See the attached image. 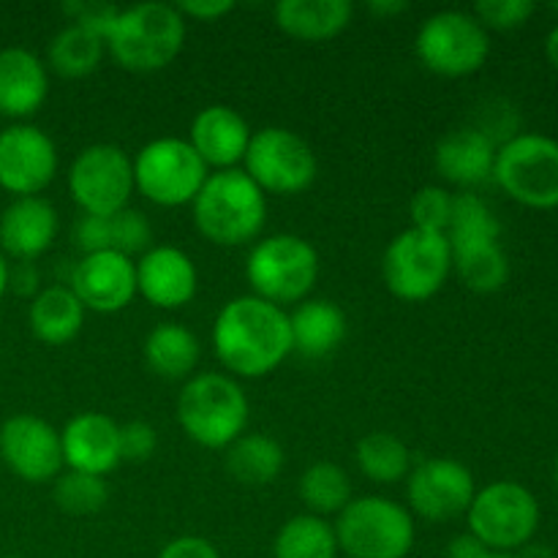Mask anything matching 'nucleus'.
Here are the masks:
<instances>
[{"label": "nucleus", "instance_id": "3c124183", "mask_svg": "<svg viewBox=\"0 0 558 558\" xmlns=\"http://www.w3.org/2000/svg\"><path fill=\"white\" fill-rule=\"evenodd\" d=\"M483 558H518L515 554H499V550H488Z\"/></svg>", "mask_w": 558, "mask_h": 558}, {"label": "nucleus", "instance_id": "f704fd0d", "mask_svg": "<svg viewBox=\"0 0 558 558\" xmlns=\"http://www.w3.org/2000/svg\"><path fill=\"white\" fill-rule=\"evenodd\" d=\"M54 505L69 515H93L109 499V488L104 477L85 472H63L54 480Z\"/></svg>", "mask_w": 558, "mask_h": 558}, {"label": "nucleus", "instance_id": "c756f323", "mask_svg": "<svg viewBox=\"0 0 558 558\" xmlns=\"http://www.w3.org/2000/svg\"><path fill=\"white\" fill-rule=\"evenodd\" d=\"M272 558H338L336 529L319 515H294L278 529Z\"/></svg>", "mask_w": 558, "mask_h": 558}, {"label": "nucleus", "instance_id": "de8ad7c7", "mask_svg": "<svg viewBox=\"0 0 558 558\" xmlns=\"http://www.w3.org/2000/svg\"><path fill=\"white\" fill-rule=\"evenodd\" d=\"M518 558H558L554 550L548 548V545H534V543H529V545H523L521 550H518L515 554Z\"/></svg>", "mask_w": 558, "mask_h": 558}, {"label": "nucleus", "instance_id": "dca6fc26", "mask_svg": "<svg viewBox=\"0 0 558 558\" xmlns=\"http://www.w3.org/2000/svg\"><path fill=\"white\" fill-rule=\"evenodd\" d=\"M0 458L25 483H54L60 477L63 450L60 434L36 414H14L0 425Z\"/></svg>", "mask_w": 558, "mask_h": 558}, {"label": "nucleus", "instance_id": "5fc2aeb1", "mask_svg": "<svg viewBox=\"0 0 558 558\" xmlns=\"http://www.w3.org/2000/svg\"><path fill=\"white\" fill-rule=\"evenodd\" d=\"M5 558H25V556H5Z\"/></svg>", "mask_w": 558, "mask_h": 558}, {"label": "nucleus", "instance_id": "49530a36", "mask_svg": "<svg viewBox=\"0 0 558 558\" xmlns=\"http://www.w3.org/2000/svg\"><path fill=\"white\" fill-rule=\"evenodd\" d=\"M368 9L379 16H396L403 14L409 9V3L407 0H374V3H368Z\"/></svg>", "mask_w": 558, "mask_h": 558}, {"label": "nucleus", "instance_id": "6e6552de", "mask_svg": "<svg viewBox=\"0 0 558 558\" xmlns=\"http://www.w3.org/2000/svg\"><path fill=\"white\" fill-rule=\"evenodd\" d=\"M134 189L158 207H183L196 199L210 169L180 136H158L147 142L134 161Z\"/></svg>", "mask_w": 558, "mask_h": 558}, {"label": "nucleus", "instance_id": "a19ab883", "mask_svg": "<svg viewBox=\"0 0 558 558\" xmlns=\"http://www.w3.org/2000/svg\"><path fill=\"white\" fill-rule=\"evenodd\" d=\"M74 240L85 254H98V251H112V232H109V218L85 216L74 223Z\"/></svg>", "mask_w": 558, "mask_h": 558}, {"label": "nucleus", "instance_id": "473e14b6", "mask_svg": "<svg viewBox=\"0 0 558 558\" xmlns=\"http://www.w3.org/2000/svg\"><path fill=\"white\" fill-rule=\"evenodd\" d=\"M452 267L458 278L480 294L499 292L510 278V262L501 243H480L452 251Z\"/></svg>", "mask_w": 558, "mask_h": 558}, {"label": "nucleus", "instance_id": "f257e3e1", "mask_svg": "<svg viewBox=\"0 0 558 558\" xmlns=\"http://www.w3.org/2000/svg\"><path fill=\"white\" fill-rule=\"evenodd\" d=\"M213 349L234 376L259 379L272 374L292 354L289 314L256 294L229 300L213 325Z\"/></svg>", "mask_w": 558, "mask_h": 558}, {"label": "nucleus", "instance_id": "9b49d317", "mask_svg": "<svg viewBox=\"0 0 558 558\" xmlns=\"http://www.w3.org/2000/svg\"><path fill=\"white\" fill-rule=\"evenodd\" d=\"M420 63L439 76H469L485 65L490 36L469 11H439L420 25L414 38Z\"/></svg>", "mask_w": 558, "mask_h": 558}, {"label": "nucleus", "instance_id": "bb28decb", "mask_svg": "<svg viewBox=\"0 0 558 558\" xmlns=\"http://www.w3.org/2000/svg\"><path fill=\"white\" fill-rule=\"evenodd\" d=\"M145 363L161 379H189L199 363V341L189 327L161 322L145 338Z\"/></svg>", "mask_w": 558, "mask_h": 558}, {"label": "nucleus", "instance_id": "aec40b11", "mask_svg": "<svg viewBox=\"0 0 558 558\" xmlns=\"http://www.w3.org/2000/svg\"><path fill=\"white\" fill-rule=\"evenodd\" d=\"M251 129L238 109L227 104H210L191 123L189 142L207 169H238L251 145Z\"/></svg>", "mask_w": 558, "mask_h": 558}, {"label": "nucleus", "instance_id": "412c9836", "mask_svg": "<svg viewBox=\"0 0 558 558\" xmlns=\"http://www.w3.org/2000/svg\"><path fill=\"white\" fill-rule=\"evenodd\" d=\"M58 238V210L44 196H20L0 213V254L33 262Z\"/></svg>", "mask_w": 558, "mask_h": 558}, {"label": "nucleus", "instance_id": "e433bc0d", "mask_svg": "<svg viewBox=\"0 0 558 558\" xmlns=\"http://www.w3.org/2000/svg\"><path fill=\"white\" fill-rule=\"evenodd\" d=\"M109 232H112V251L123 256H142L153 248V227L145 213L125 207V210L109 216Z\"/></svg>", "mask_w": 558, "mask_h": 558}, {"label": "nucleus", "instance_id": "9d476101", "mask_svg": "<svg viewBox=\"0 0 558 558\" xmlns=\"http://www.w3.org/2000/svg\"><path fill=\"white\" fill-rule=\"evenodd\" d=\"M494 180L521 205L554 210L558 207V142L545 134H515L496 150Z\"/></svg>", "mask_w": 558, "mask_h": 558}, {"label": "nucleus", "instance_id": "2eb2a0df", "mask_svg": "<svg viewBox=\"0 0 558 558\" xmlns=\"http://www.w3.org/2000/svg\"><path fill=\"white\" fill-rule=\"evenodd\" d=\"M474 494H477L474 474L452 458H430L409 472V510L430 523L463 515L472 505Z\"/></svg>", "mask_w": 558, "mask_h": 558}, {"label": "nucleus", "instance_id": "b1692460", "mask_svg": "<svg viewBox=\"0 0 558 558\" xmlns=\"http://www.w3.org/2000/svg\"><path fill=\"white\" fill-rule=\"evenodd\" d=\"M292 330V352L303 357H327L347 338V316L332 300H303L289 314Z\"/></svg>", "mask_w": 558, "mask_h": 558}, {"label": "nucleus", "instance_id": "c03bdc74", "mask_svg": "<svg viewBox=\"0 0 558 558\" xmlns=\"http://www.w3.org/2000/svg\"><path fill=\"white\" fill-rule=\"evenodd\" d=\"M9 287H14L20 294H38V270L33 262H20L16 270H9Z\"/></svg>", "mask_w": 558, "mask_h": 558}, {"label": "nucleus", "instance_id": "ddd939ff", "mask_svg": "<svg viewBox=\"0 0 558 558\" xmlns=\"http://www.w3.org/2000/svg\"><path fill=\"white\" fill-rule=\"evenodd\" d=\"M243 172L259 185L265 194H300L311 189L319 174V161L305 140L281 125H267L251 136L243 158Z\"/></svg>", "mask_w": 558, "mask_h": 558}, {"label": "nucleus", "instance_id": "f3484780", "mask_svg": "<svg viewBox=\"0 0 558 558\" xmlns=\"http://www.w3.org/2000/svg\"><path fill=\"white\" fill-rule=\"evenodd\" d=\"M69 289L85 311L118 314L136 298V262L118 251L85 254L71 270Z\"/></svg>", "mask_w": 558, "mask_h": 558}, {"label": "nucleus", "instance_id": "20e7f679", "mask_svg": "<svg viewBox=\"0 0 558 558\" xmlns=\"http://www.w3.org/2000/svg\"><path fill=\"white\" fill-rule=\"evenodd\" d=\"M178 423L191 441L207 450H227L245 434L248 398L227 374H196L178 396Z\"/></svg>", "mask_w": 558, "mask_h": 558}, {"label": "nucleus", "instance_id": "7ed1b4c3", "mask_svg": "<svg viewBox=\"0 0 558 558\" xmlns=\"http://www.w3.org/2000/svg\"><path fill=\"white\" fill-rule=\"evenodd\" d=\"M185 41V16L178 5L136 3L120 9L118 22L107 36V52L114 63L134 74H153L172 63Z\"/></svg>", "mask_w": 558, "mask_h": 558}, {"label": "nucleus", "instance_id": "8fccbe9b", "mask_svg": "<svg viewBox=\"0 0 558 558\" xmlns=\"http://www.w3.org/2000/svg\"><path fill=\"white\" fill-rule=\"evenodd\" d=\"M9 262H5V256L0 254V300H3V294L9 292Z\"/></svg>", "mask_w": 558, "mask_h": 558}, {"label": "nucleus", "instance_id": "58836bf2", "mask_svg": "<svg viewBox=\"0 0 558 558\" xmlns=\"http://www.w3.org/2000/svg\"><path fill=\"white\" fill-rule=\"evenodd\" d=\"M534 9L537 5L532 0H480L472 14L477 16L485 31L488 27H496V31H515V27H521L534 14Z\"/></svg>", "mask_w": 558, "mask_h": 558}, {"label": "nucleus", "instance_id": "a211bd4d", "mask_svg": "<svg viewBox=\"0 0 558 558\" xmlns=\"http://www.w3.org/2000/svg\"><path fill=\"white\" fill-rule=\"evenodd\" d=\"M199 272L194 259L174 245H153L136 259V294L163 311L183 308L194 300Z\"/></svg>", "mask_w": 558, "mask_h": 558}, {"label": "nucleus", "instance_id": "393cba45", "mask_svg": "<svg viewBox=\"0 0 558 558\" xmlns=\"http://www.w3.org/2000/svg\"><path fill=\"white\" fill-rule=\"evenodd\" d=\"M272 14L287 36L298 41H327L347 31L354 5L349 0H281Z\"/></svg>", "mask_w": 558, "mask_h": 558}, {"label": "nucleus", "instance_id": "7c9ffc66", "mask_svg": "<svg viewBox=\"0 0 558 558\" xmlns=\"http://www.w3.org/2000/svg\"><path fill=\"white\" fill-rule=\"evenodd\" d=\"M104 52H107L104 38L69 25L49 41L47 60L54 74L65 76V80H82L101 65Z\"/></svg>", "mask_w": 558, "mask_h": 558}, {"label": "nucleus", "instance_id": "a18cd8bd", "mask_svg": "<svg viewBox=\"0 0 558 558\" xmlns=\"http://www.w3.org/2000/svg\"><path fill=\"white\" fill-rule=\"evenodd\" d=\"M485 554H488V548L469 532L447 545V558H483Z\"/></svg>", "mask_w": 558, "mask_h": 558}, {"label": "nucleus", "instance_id": "2f4dec72", "mask_svg": "<svg viewBox=\"0 0 558 558\" xmlns=\"http://www.w3.org/2000/svg\"><path fill=\"white\" fill-rule=\"evenodd\" d=\"M445 234L450 240L452 251L480 243H499L501 223L483 196L466 191V194H458L456 202H452L450 227H447Z\"/></svg>", "mask_w": 558, "mask_h": 558}, {"label": "nucleus", "instance_id": "f03ea898", "mask_svg": "<svg viewBox=\"0 0 558 558\" xmlns=\"http://www.w3.org/2000/svg\"><path fill=\"white\" fill-rule=\"evenodd\" d=\"M191 210L202 238L213 245L234 248L259 238L265 229L267 199L265 191L243 169H223L205 180L191 202Z\"/></svg>", "mask_w": 558, "mask_h": 558}, {"label": "nucleus", "instance_id": "1a4fd4ad", "mask_svg": "<svg viewBox=\"0 0 558 558\" xmlns=\"http://www.w3.org/2000/svg\"><path fill=\"white\" fill-rule=\"evenodd\" d=\"M466 521L469 534H474L488 550L518 554L537 532L539 505L521 483L499 480L474 494Z\"/></svg>", "mask_w": 558, "mask_h": 558}, {"label": "nucleus", "instance_id": "0eeeda50", "mask_svg": "<svg viewBox=\"0 0 558 558\" xmlns=\"http://www.w3.org/2000/svg\"><path fill=\"white\" fill-rule=\"evenodd\" d=\"M452 272V248L447 234L403 229L381 256L385 287L407 303L430 300Z\"/></svg>", "mask_w": 558, "mask_h": 558}, {"label": "nucleus", "instance_id": "4be33fe9", "mask_svg": "<svg viewBox=\"0 0 558 558\" xmlns=\"http://www.w3.org/2000/svg\"><path fill=\"white\" fill-rule=\"evenodd\" d=\"M496 145L488 134L477 129V125H466V129L450 131L441 136L436 145L434 163L436 172L452 185H483L494 180V163H496Z\"/></svg>", "mask_w": 558, "mask_h": 558}, {"label": "nucleus", "instance_id": "4468645a", "mask_svg": "<svg viewBox=\"0 0 558 558\" xmlns=\"http://www.w3.org/2000/svg\"><path fill=\"white\" fill-rule=\"evenodd\" d=\"M58 174V147L52 136L31 123L0 131V189L20 196H38Z\"/></svg>", "mask_w": 558, "mask_h": 558}, {"label": "nucleus", "instance_id": "423d86ee", "mask_svg": "<svg viewBox=\"0 0 558 558\" xmlns=\"http://www.w3.org/2000/svg\"><path fill=\"white\" fill-rule=\"evenodd\" d=\"M332 529L338 554L349 558H407L414 545V515L385 496L352 499Z\"/></svg>", "mask_w": 558, "mask_h": 558}, {"label": "nucleus", "instance_id": "f8f14e48", "mask_svg": "<svg viewBox=\"0 0 558 558\" xmlns=\"http://www.w3.org/2000/svg\"><path fill=\"white\" fill-rule=\"evenodd\" d=\"M69 194L85 216H114L134 194V163L109 142L85 147L69 167Z\"/></svg>", "mask_w": 558, "mask_h": 558}, {"label": "nucleus", "instance_id": "603ef678", "mask_svg": "<svg viewBox=\"0 0 558 558\" xmlns=\"http://www.w3.org/2000/svg\"><path fill=\"white\" fill-rule=\"evenodd\" d=\"M550 11H554V14H558V3H550Z\"/></svg>", "mask_w": 558, "mask_h": 558}, {"label": "nucleus", "instance_id": "ea45409f", "mask_svg": "<svg viewBox=\"0 0 558 558\" xmlns=\"http://www.w3.org/2000/svg\"><path fill=\"white\" fill-rule=\"evenodd\" d=\"M158 447V434L150 423H134L120 425V461L129 463H142L147 458H153Z\"/></svg>", "mask_w": 558, "mask_h": 558}, {"label": "nucleus", "instance_id": "4c0bfd02", "mask_svg": "<svg viewBox=\"0 0 558 558\" xmlns=\"http://www.w3.org/2000/svg\"><path fill=\"white\" fill-rule=\"evenodd\" d=\"M60 11L69 16L71 25L82 27V31L104 38V41H107L120 16V5L104 3V0H71V3L60 5Z\"/></svg>", "mask_w": 558, "mask_h": 558}, {"label": "nucleus", "instance_id": "5701e85b", "mask_svg": "<svg viewBox=\"0 0 558 558\" xmlns=\"http://www.w3.org/2000/svg\"><path fill=\"white\" fill-rule=\"evenodd\" d=\"M49 93L47 65L31 49H0V114L3 118H31L41 109Z\"/></svg>", "mask_w": 558, "mask_h": 558}, {"label": "nucleus", "instance_id": "09e8293b", "mask_svg": "<svg viewBox=\"0 0 558 558\" xmlns=\"http://www.w3.org/2000/svg\"><path fill=\"white\" fill-rule=\"evenodd\" d=\"M545 54H548L550 63L558 69V25L548 33V38H545Z\"/></svg>", "mask_w": 558, "mask_h": 558}, {"label": "nucleus", "instance_id": "864d4df0", "mask_svg": "<svg viewBox=\"0 0 558 558\" xmlns=\"http://www.w3.org/2000/svg\"><path fill=\"white\" fill-rule=\"evenodd\" d=\"M556 485H558V458H556Z\"/></svg>", "mask_w": 558, "mask_h": 558}, {"label": "nucleus", "instance_id": "72a5a7b5", "mask_svg": "<svg viewBox=\"0 0 558 558\" xmlns=\"http://www.w3.org/2000/svg\"><path fill=\"white\" fill-rule=\"evenodd\" d=\"M298 494L311 510V515L325 518L330 512H341L352 501V483H349V474L338 463L319 461L305 469L303 477H300Z\"/></svg>", "mask_w": 558, "mask_h": 558}, {"label": "nucleus", "instance_id": "c85d7f7f", "mask_svg": "<svg viewBox=\"0 0 558 558\" xmlns=\"http://www.w3.org/2000/svg\"><path fill=\"white\" fill-rule=\"evenodd\" d=\"M354 461H357L360 472L376 485H396L412 472L409 447L387 430H374V434L363 436L354 447Z\"/></svg>", "mask_w": 558, "mask_h": 558}, {"label": "nucleus", "instance_id": "c9c22d12", "mask_svg": "<svg viewBox=\"0 0 558 558\" xmlns=\"http://www.w3.org/2000/svg\"><path fill=\"white\" fill-rule=\"evenodd\" d=\"M452 202L456 194H450L441 185H423L417 194L409 199V218H412L414 229H425V232H447L452 216Z\"/></svg>", "mask_w": 558, "mask_h": 558}, {"label": "nucleus", "instance_id": "6ab92c4d", "mask_svg": "<svg viewBox=\"0 0 558 558\" xmlns=\"http://www.w3.org/2000/svg\"><path fill=\"white\" fill-rule=\"evenodd\" d=\"M63 463L71 472L107 477L120 466V425L101 412H82L60 434Z\"/></svg>", "mask_w": 558, "mask_h": 558}, {"label": "nucleus", "instance_id": "37998d69", "mask_svg": "<svg viewBox=\"0 0 558 558\" xmlns=\"http://www.w3.org/2000/svg\"><path fill=\"white\" fill-rule=\"evenodd\" d=\"M234 9L232 0H183L178 3V11L185 16V20H196V22H216L221 16H227L229 11Z\"/></svg>", "mask_w": 558, "mask_h": 558}, {"label": "nucleus", "instance_id": "79ce46f5", "mask_svg": "<svg viewBox=\"0 0 558 558\" xmlns=\"http://www.w3.org/2000/svg\"><path fill=\"white\" fill-rule=\"evenodd\" d=\"M156 558H221L216 545L196 534H183V537L169 539Z\"/></svg>", "mask_w": 558, "mask_h": 558}, {"label": "nucleus", "instance_id": "a878e982", "mask_svg": "<svg viewBox=\"0 0 558 558\" xmlns=\"http://www.w3.org/2000/svg\"><path fill=\"white\" fill-rule=\"evenodd\" d=\"M27 322L38 341L49 347H63L80 336L85 325V305L76 300V294L69 287H47L33 298Z\"/></svg>", "mask_w": 558, "mask_h": 558}, {"label": "nucleus", "instance_id": "39448f33", "mask_svg": "<svg viewBox=\"0 0 558 558\" xmlns=\"http://www.w3.org/2000/svg\"><path fill=\"white\" fill-rule=\"evenodd\" d=\"M245 278L251 294L278 308L303 303L319 278V254L300 234H270L251 248L245 259Z\"/></svg>", "mask_w": 558, "mask_h": 558}, {"label": "nucleus", "instance_id": "cd10ccee", "mask_svg": "<svg viewBox=\"0 0 558 558\" xmlns=\"http://www.w3.org/2000/svg\"><path fill=\"white\" fill-rule=\"evenodd\" d=\"M283 469V450L272 436L243 434L227 447V472L240 485H270Z\"/></svg>", "mask_w": 558, "mask_h": 558}]
</instances>
